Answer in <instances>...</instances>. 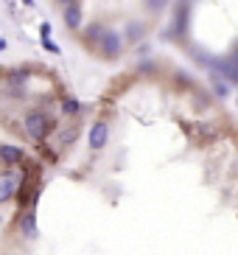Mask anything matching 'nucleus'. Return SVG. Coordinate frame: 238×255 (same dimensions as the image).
<instances>
[{"label":"nucleus","mask_w":238,"mask_h":255,"mask_svg":"<svg viewBox=\"0 0 238 255\" xmlns=\"http://www.w3.org/2000/svg\"><path fill=\"white\" fill-rule=\"evenodd\" d=\"M0 160H3V165H8V168L14 171V165L25 163V151L17 149V146H3V149H0Z\"/></svg>","instance_id":"obj_3"},{"label":"nucleus","mask_w":238,"mask_h":255,"mask_svg":"<svg viewBox=\"0 0 238 255\" xmlns=\"http://www.w3.org/2000/svg\"><path fill=\"white\" fill-rule=\"evenodd\" d=\"M42 45H45V48H48V51H51V53H59V48H56V45H53V42H51V39H45V42H42Z\"/></svg>","instance_id":"obj_9"},{"label":"nucleus","mask_w":238,"mask_h":255,"mask_svg":"<svg viewBox=\"0 0 238 255\" xmlns=\"http://www.w3.org/2000/svg\"><path fill=\"white\" fill-rule=\"evenodd\" d=\"M62 110H65L67 115H76V113H82L84 107L79 104V101H73V98H67V101H65V107H62Z\"/></svg>","instance_id":"obj_7"},{"label":"nucleus","mask_w":238,"mask_h":255,"mask_svg":"<svg viewBox=\"0 0 238 255\" xmlns=\"http://www.w3.org/2000/svg\"><path fill=\"white\" fill-rule=\"evenodd\" d=\"M53 129H59V124L45 113L42 107H37V110H31V113L25 115V132H28V137H34V140L42 143Z\"/></svg>","instance_id":"obj_1"},{"label":"nucleus","mask_w":238,"mask_h":255,"mask_svg":"<svg viewBox=\"0 0 238 255\" xmlns=\"http://www.w3.org/2000/svg\"><path fill=\"white\" fill-rule=\"evenodd\" d=\"M126 34H129V39H140V34H143V25L140 23H129V28H126Z\"/></svg>","instance_id":"obj_8"},{"label":"nucleus","mask_w":238,"mask_h":255,"mask_svg":"<svg viewBox=\"0 0 238 255\" xmlns=\"http://www.w3.org/2000/svg\"><path fill=\"white\" fill-rule=\"evenodd\" d=\"M79 132H82V129H79V124H67V127L59 132V143H62V146H67V143H73L76 137H79Z\"/></svg>","instance_id":"obj_6"},{"label":"nucleus","mask_w":238,"mask_h":255,"mask_svg":"<svg viewBox=\"0 0 238 255\" xmlns=\"http://www.w3.org/2000/svg\"><path fill=\"white\" fill-rule=\"evenodd\" d=\"M62 20H65L67 31H79V25H82V6H79V3H76V6H67Z\"/></svg>","instance_id":"obj_5"},{"label":"nucleus","mask_w":238,"mask_h":255,"mask_svg":"<svg viewBox=\"0 0 238 255\" xmlns=\"http://www.w3.org/2000/svg\"><path fill=\"white\" fill-rule=\"evenodd\" d=\"M98 42H101V45H98L101 56H104V59H110V62L115 59V56L120 53V48H123V42H120V37L115 34V31H107L104 37H98Z\"/></svg>","instance_id":"obj_2"},{"label":"nucleus","mask_w":238,"mask_h":255,"mask_svg":"<svg viewBox=\"0 0 238 255\" xmlns=\"http://www.w3.org/2000/svg\"><path fill=\"white\" fill-rule=\"evenodd\" d=\"M107 137H110V127H107V124H96L93 132H90V149L101 151L107 146Z\"/></svg>","instance_id":"obj_4"},{"label":"nucleus","mask_w":238,"mask_h":255,"mask_svg":"<svg viewBox=\"0 0 238 255\" xmlns=\"http://www.w3.org/2000/svg\"><path fill=\"white\" fill-rule=\"evenodd\" d=\"M53 3H59V6H76V3H79V0H53Z\"/></svg>","instance_id":"obj_10"},{"label":"nucleus","mask_w":238,"mask_h":255,"mask_svg":"<svg viewBox=\"0 0 238 255\" xmlns=\"http://www.w3.org/2000/svg\"><path fill=\"white\" fill-rule=\"evenodd\" d=\"M3 48H6V42H0V51H3Z\"/></svg>","instance_id":"obj_11"}]
</instances>
